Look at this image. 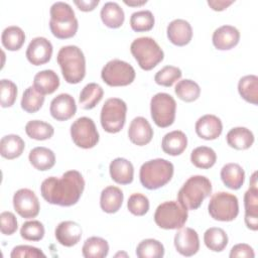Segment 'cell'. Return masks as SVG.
Returning a JSON list of instances; mask_svg holds the SVG:
<instances>
[{"mask_svg": "<svg viewBox=\"0 0 258 258\" xmlns=\"http://www.w3.org/2000/svg\"><path fill=\"white\" fill-rule=\"evenodd\" d=\"M85 180L78 170L66 171L60 177L49 176L40 185L42 198L51 205L71 207L77 204L84 191Z\"/></svg>", "mask_w": 258, "mask_h": 258, "instance_id": "obj_1", "label": "cell"}, {"mask_svg": "<svg viewBox=\"0 0 258 258\" xmlns=\"http://www.w3.org/2000/svg\"><path fill=\"white\" fill-rule=\"evenodd\" d=\"M61 74L69 84H78L86 75V58L84 52L77 45L62 46L56 56Z\"/></svg>", "mask_w": 258, "mask_h": 258, "instance_id": "obj_2", "label": "cell"}, {"mask_svg": "<svg viewBox=\"0 0 258 258\" xmlns=\"http://www.w3.org/2000/svg\"><path fill=\"white\" fill-rule=\"evenodd\" d=\"M49 28L51 33L59 39L73 37L78 30L79 23L70 4L61 1L54 2L50 7Z\"/></svg>", "mask_w": 258, "mask_h": 258, "instance_id": "obj_3", "label": "cell"}, {"mask_svg": "<svg viewBox=\"0 0 258 258\" xmlns=\"http://www.w3.org/2000/svg\"><path fill=\"white\" fill-rule=\"evenodd\" d=\"M212 192V183L204 175L190 176L177 194L178 203L186 210H197Z\"/></svg>", "mask_w": 258, "mask_h": 258, "instance_id": "obj_4", "label": "cell"}, {"mask_svg": "<svg viewBox=\"0 0 258 258\" xmlns=\"http://www.w3.org/2000/svg\"><path fill=\"white\" fill-rule=\"evenodd\" d=\"M173 170V164L170 161L163 158L151 159L140 167V182L147 189H157L171 179Z\"/></svg>", "mask_w": 258, "mask_h": 258, "instance_id": "obj_5", "label": "cell"}, {"mask_svg": "<svg viewBox=\"0 0 258 258\" xmlns=\"http://www.w3.org/2000/svg\"><path fill=\"white\" fill-rule=\"evenodd\" d=\"M130 50L139 67L144 71L152 70L164 57L163 50L158 43L148 36L134 39L130 45Z\"/></svg>", "mask_w": 258, "mask_h": 258, "instance_id": "obj_6", "label": "cell"}, {"mask_svg": "<svg viewBox=\"0 0 258 258\" xmlns=\"http://www.w3.org/2000/svg\"><path fill=\"white\" fill-rule=\"evenodd\" d=\"M187 210L175 201L161 203L155 210V224L165 230H174L183 227L187 220Z\"/></svg>", "mask_w": 258, "mask_h": 258, "instance_id": "obj_7", "label": "cell"}, {"mask_svg": "<svg viewBox=\"0 0 258 258\" xmlns=\"http://www.w3.org/2000/svg\"><path fill=\"white\" fill-rule=\"evenodd\" d=\"M127 105L119 98L108 99L101 110L100 120L103 129L108 133H118L126 121Z\"/></svg>", "mask_w": 258, "mask_h": 258, "instance_id": "obj_8", "label": "cell"}, {"mask_svg": "<svg viewBox=\"0 0 258 258\" xmlns=\"http://www.w3.org/2000/svg\"><path fill=\"white\" fill-rule=\"evenodd\" d=\"M208 211L210 216L221 222H230L237 218L239 214V203L236 196L226 192L219 191L212 196Z\"/></svg>", "mask_w": 258, "mask_h": 258, "instance_id": "obj_9", "label": "cell"}, {"mask_svg": "<svg viewBox=\"0 0 258 258\" xmlns=\"http://www.w3.org/2000/svg\"><path fill=\"white\" fill-rule=\"evenodd\" d=\"M176 111L175 100L167 93H157L150 101V113L154 123L166 128L174 122Z\"/></svg>", "mask_w": 258, "mask_h": 258, "instance_id": "obj_10", "label": "cell"}, {"mask_svg": "<svg viewBox=\"0 0 258 258\" xmlns=\"http://www.w3.org/2000/svg\"><path fill=\"white\" fill-rule=\"evenodd\" d=\"M101 78L104 83L111 87L128 86L135 79V70L130 63L115 58L103 67Z\"/></svg>", "mask_w": 258, "mask_h": 258, "instance_id": "obj_11", "label": "cell"}, {"mask_svg": "<svg viewBox=\"0 0 258 258\" xmlns=\"http://www.w3.org/2000/svg\"><path fill=\"white\" fill-rule=\"evenodd\" d=\"M71 136L74 143L84 149L93 148L99 141L96 125L89 117H80L74 121L71 125Z\"/></svg>", "mask_w": 258, "mask_h": 258, "instance_id": "obj_12", "label": "cell"}, {"mask_svg": "<svg viewBox=\"0 0 258 258\" xmlns=\"http://www.w3.org/2000/svg\"><path fill=\"white\" fill-rule=\"evenodd\" d=\"M13 207L16 213L24 218H35L40 210L38 198L29 188H20L13 196Z\"/></svg>", "mask_w": 258, "mask_h": 258, "instance_id": "obj_13", "label": "cell"}, {"mask_svg": "<svg viewBox=\"0 0 258 258\" xmlns=\"http://www.w3.org/2000/svg\"><path fill=\"white\" fill-rule=\"evenodd\" d=\"M257 172L255 171L250 180V186L244 195L245 224L252 231L258 230V188Z\"/></svg>", "mask_w": 258, "mask_h": 258, "instance_id": "obj_14", "label": "cell"}, {"mask_svg": "<svg viewBox=\"0 0 258 258\" xmlns=\"http://www.w3.org/2000/svg\"><path fill=\"white\" fill-rule=\"evenodd\" d=\"M26 57L33 66H41L48 62L52 55V44L45 37H34L26 49Z\"/></svg>", "mask_w": 258, "mask_h": 258, "instance_id": "obj_15", "label": "cell"}, {"mask_svg": "<svg viewBox=\"0 0 258 258\" xmlns=\"http://www.w3.org/2000/svg\"><path fill=\"white\" fill-rule=\"evenodd\" d=\"M174 247L182 256L189 257L198 253L200 249V239L197 231L191 228H179L174 235Z\"/></svg>", "mask_w": 258, "mask_h": 258, "instance_id": "obj_16", "label": "cell"}, {"mask_svg": "<svg viewBox=\"0 0 258 258\" xmlns=\"http://www.w3.org/2000/svg\"><path fill=\"white\" fill-rule=\"evenodd\" d=\"M49 112L52 118L57 121H67L77 112V105L74 97L70 94H59L50 102Z\"/></svg>", "mask_w": 258, "mask_h": 258, "instance_id": "obj_17", "label": "cell"}, {"mask_svg": "<svg viewBox=\"0 0 258 258\" xmlns=\"http://www.w3.org/2000/svg\"><path fill=\"white\" fill-rule=\"evenodd\" d=\"M128 137L133 144L143 146L151 141L153 129L144 117H135L129 125Z\"/></svg>", "mask_w": 258, "mask_h": 258, "instance_id": "obj_18", "label": "cell"}, {"mask_svg": "<svg viewBox=\"0 0 258 258\" xmlns=\"http://www.w3.org/2000/svg\"><path fill=\"white\" fill-rule=\"evenodd\" d=\"M195 129L198 136L202 139L214 140L221 135L223 131V124L219 117L207 114L198 119Z\"/></svg>", "mask_w": 258, "mask_h": 258, "instance_id": "obj_19", "label": "cell"}, {"mask_svg": "<svg viewBox=\"0 0 258 258\" xmlns=\"http://www.w3.org/2000/svg\"><path fill=\"white\" fill-rule=\"evenodd\" d=\"M167 37L171 43L177 46H183L191 40L192 28L184 19H174L167 25Z\"/></svg>", "mask_w": 258, "mask_h": 258, "instance_id": "obj_20", "label": "cell"}, {"mask_svg": "<svg viewBox=\"0 0 258 258\" xmlns=\"http://www.w3.org/2000/svg\"><path fill=\"white\" fill-rule=\"evenodd\" d=\"M213 44L219 50H229L240 40L239 30L232 25H222L213 33Z\"/></svg>", "mask_w": 258, "mask_h": 258, "instance_id": "obj_21", "label": "cell"}, {"mask_svg": "<svg viewBox=\"0 0 258 258\" xmlns=\"http://www.w3.org/2000/svg\"><path fill=\"white\" fill-rule=\"evenodd\" d=\"M54 235L59 244L66 247H72L81 240L82 228L74 221H63L56 226Z\"/></svg>", "mask_w": 258, "mask_h": 258, "instance_id": "obj_22", "label": "cell"}, {"mask_svg": "<svg viewBox=\"0 0 258 258\" xmlns=\"http://www.w3.org/2000/svg\"><path fill=\"white\" fill-rule=\"evenodd\" d=\"M111 178L119 184H129L133 181L134 167L126 158L117 157L113 159L109 165Z\"/></svg>", "mask_w": 258, "mask_h": 258, "instance_id": "obj_23", "label": "cell"}, {"mask_svg": "<svg viewBox=\"0 0 258 258\" xmlns=\"http://www.w3.org/2000/svg\"><path fill=\"white\" fill-rule=\"evenodd\" d=\"M187 146V137L180 130H173L166 133L161 141V148L164 153L176 156L181 154Z\"/></svg>", "mask_w": 258, "mask_h": 258, "instance_id": "obj_24", "label": "cell"}, {"mask_svg": "<svg viewBox=\"0 0 258 258\" xmlns=\"http://www.w3.org/2000/svg\"><path fill=\"white\" fill-rule=\"evenodd\" d=\"M124 200L123 191L114 185L105 187L100 197L101 209L108 214H114L119 211Z\"/></svg>", "mask_w": 258, "mask_h": 258, "instance_id": "obj_25", "label": "cell"}, {"mask_svg": "<svg viewBox=\"0 0 258 258\" xmlns=\"http://www.w3.org/2000/svg\"><path fill=\"white\" fill-rule=\"evenodd\" d=\"M226 140L230 147L237 150H245L252 146L254 135L252 131L246 127H235L227 133Z\"/></svg>", "mask_w": 258, "mask_h": 258, "instance_id": "obj_26", "label": "cell"}, {"mask_svg": "<svg viewBox=\"0 0 258 258\" xmlns=\"http://www.w3.org/2000/svg\"><path fill=\"white\" fill-rule=\"evenodd\" d=\"M221 179L231 189H239L245 180V171L238 163H227L221 169Z\"/></svg>", "mask_w": 258, "mask_h": 258, "instance_id": "obj_27", "label": "cell"}, {"mask_svg": "<svg viewBox=\"0 0 258 258\" xmlns=\"http://www.w3.org/2000/svg\"><path fill=\"white\" fill-rule=\"evenodd\" d=\"M28 159L32 166L40 171L50 169L55 163V155L53 151L43 146H38L31 149Z\"/></svg>", "mask_w": 258, "mask_h": 258, "instance_id": "obj_28", "label": "cell"}, {"mask_svg": "<svg viewBox=\"0 0 258 258\" xmlns=\"http://www.w3.org/2000/svg\"><path fill=\"white\" fill-rule=\"evenodd\" d=\"M25 147L23 139L16 134H8L1 138L0 154L6 159H14L19 157Z\"/></svg>", "mask_w": 258, "mask_h": 258, "instance_id": "obj_29", "label": "cell"}, {"mask_svg": "<svg viewBox=\"0 0 258 258\" xmlns=\"http://www.w3.org/2000/svg\"><path fill=\"white\" fill-rule=\"evenodd\" d=\"M33 86L41 94L49 95L59 87V78L54 71L43 70L34 76Z\"/></svg>", "mask_w": 258, "mask_h": 258, "instance_id": "obj_30", "label": "cell"}, {"mask_svg": "<svg viewBox=\"0 0 258 258\" xmlns=\"http://www.w3.org/2000/svg\"><path fill=\"white\" fill-rule=\"evenodd\" d=\"M103 23L110 28H118L124 23L125 15L121 6L116 2H106L100 12Z\"/></svg>", "mask_w": 258, "mask_h": 258, "instance_id": "obj_31", "label": "cell"}, {"mask_svg": "<svg viewBox=\"0 0 258 258\" xmlns=\"http://www.w3.org/2000/svg\"><path fill=\"white\" fill-rule=\"evenodd\" d=\"M104 95V91L99 84L89 83L81 91L79 102L83 109L91 110L99 104Z\"/></svg>", "mask_w": 258, "mask_h": 258, "instance_id": "obj_32", "label": "cell"}, {"mask_svg": "<svg viewBox=\"0 0 258 258\" xmlns=\"http://www.w3.org/2000/svg\"><path fill=\"white\" fill-rule=\"evenodd\" d=\"M109 253L108 242L101 237L88 238L82 248V254L85 258H104Z\"/></svg>", "mask_w": 258, "mask_h": 258, "instance_id": "obj_33", "label": "cell"}, {"mask_svg": "<svg viewBox=\"0 0 258 258\" xmlns=\"http://www.w3.org/2000/svg\"><path fill=\"white\" fill-rule=\"evenodd\" d=\"M238 91L240 96L253 105L258 104V77L248 75L242 77L238 83Z\"/></svg>", "mask_w": 258, "mask_h": 258, "instance_id": "obj_34", "label": "cell"}, {"mask_svg": "<svg viewBox=\"0 0 258 258\" xmlns=\"http://www.w3.org/2000/svg\"><path fill=\"white\" fill-rule=\"evenodd\" d=\"M1 41L3 46L8 50H18L25 41V33L19 26L11 25L3 30Z\"/></svg>", "mask_w": 258, "mask_h": 258, "instance_id": "obj_35", "label": "cell"}, {"mask_svg": "<svg viewBox=\"0 0 258 258\" xmlns=\"http://www.w3.org/2000/svg\"><path fill=\"white\" fill-rule=\"evenodd\" d=\"M204 242L210 250L214 252H221L228 245V235L223 229L212 227L206 230L204 234Z\"/></svg>", "mask_w": 258, "mask_h": 258, "instance_id": "obj_36", "label": "cell"}, {"mask_svg": "<svg viewBox=\"0 0 258 258\" xmlns=\"http://www.w3.org/2000/svg\"><path fill=\"white\" fill-rule=\"evenodd\" d=\"M216 152L208 146H199L190 153V161L198 168L208 169L216 163Z\"/></svg>", "mask_w": 258, "mask_h": 258, "instance_id": "obj_37", "label": "cell"}, {"mask_svg": "<svg viewBox=\"0 0 258 258\" xmlns=\"http://www.w3.org/2000/svg\"><path fill=\"white\" fill-rule=\"evenodd\" d=\"M44 103V95L37 91L34 86L28 87L21 98V108L27 113L37 112Z\"/></svg>", "mask_w": 258, "mask_h": 258, "instance_id": "obj_38", "label": "cell"}, {"mask_svg": "<svg viewBox=\"0 0 258 258\" xmlns=\"http://www.w3.org/2000/svg\"><path fill=\"white\" fill-rule=\"evenodd\" d=\"M25 132L28 137L35 140H46L52 137L54 133L53 127L44 121L31 120L25 125Z\"/></svg>", "mask_w": 258, "mask_h": 258, "instance_id": "obj_39", "label": "cell"}, {"mask_svg": "<svg viewBox=\"0 0 258 258\" xmlns=\"http://www.w3.org/2000/svg\"><path fill=\"white\" fill-rule=\"evenodd\" d=\"M175 95L184 102H194L201 95V88L192 80L184 79L179 81L174 88Z\"/></svg>", "mask_w": 258, "mask_h": 258, "instance_id": "obj_40", "label": "cell"}, {"mask_svg": "<svg viewBox=\"0 0 258 258\" xmlns=\"http://www.w3.org/2000/svg\"><path fill=\"white\" fill-rule=\"evenodd\" d=\"M136 255L139 258H161L164 255V247L158 240L145 239L138 244Z\"/></svg>", "mask_w": 258, "mask_h": 258, "instance_id": "obj_41", "label": "cell"}, {"mask_svg": "<svg viewBox=\"0 0 258 258\" xmlns=\"http://www.w3.org/2000/svg\"><path fill=\"white\" fill-rule=\"evenodd\" d=\"M131 28L136 32L148 31L154 26V16L149 10H140L131 14Z\"/></svg>", "mask_w": 258, "mask_h": 258, "instance_id": "obj_42", "label": "cell"}, {"mask_svg": "<svg viewBox=\"0 0 258 258\" xmlns=\"http://www.w3.org/2000/svg\"><path fill=\"white\" fill-rule=\"evenodd\" d=\"M181 75L182 73L179 68L173 66H165L155 74L154 81L157 85L163 87H171L181 78Z\"/></svg>", "mask_w": 258, "mask_h": 258, "instance_id": "obj_43", "label": "cell"}, {"mask_svg": "<svg viewBox=\"0 0 258 258\" xmlns=\"http://www.w3.org/2000/svg\"><path fill=\"white\" fill-rule=\"evenodd\" d=\"M20 236L27 241H40L44 236V227L39 221H27L21 226Z\"/></svg>", "mask_w": 258, "mask_h": 258, "instance_id": "obj_44", "label": "cell"}, {"mask_svg": "<svg viewBox=\"0 0 258 258\" xmlns=\"http://www.w3.org/2000/svg\"><path fill=\"white\" fill-rule=\"evenodd\" d=\"M129 212L135 216H144L149 210L148 198L142 194H132L127 202Z\"/></svg>", "mask_w": 258, "mask_h": 258, "instance_id": "obj_45", "label": "cell"}, {"mask_svg": "<svg viewBox=\"0 0 258 258\" xmlns=\"http://www.w3.org/2000/svg\"><path fill=\"white\" fill-rule=\"evenodd\" d=\"M0 96H1V106L3 108L11 107L17 97V87L16 85L6 79H2L0 82Z\"/></svg>", "mask_w": 258, "mask_h": 258, "instance_id": "obj_46", "label": "cell"}, {"mask_svg": "<svg viewBox=\"0 0 258 258\" xmlns=\"http://www.w3.org/2000/svg\"><path fill=\"white\" fill-rule=\"evenodd\" d=\"M11 258H38L45 257V254L38 248L28 245H18L14 247L10 254Z\"/></svg>", "mask_w": 258, "mask_h": 258, "instance_id": "obj_47", "label": "cell"}, {"mask_svg": "<svg viewBox=\"0 0 258 258\" xmlns=\"http://www.w3.org/2000/svg\"><path fill=\"white\" fill-rule=\"evenodd\" d=\"M1 222V233L4 235H12L17 230V220L13 213L11 212H2L0 214Z\"/></svg>", "mask_w": 258, "mask_h": 258, "instance_id": "obj_48", "label": "cell"}, {"mask_svg": "<svg viewBox=\"0 0 258 258\" xmlns=\"http://www.w3.org/2000/svg\"><path fill=\"white\" fill-rule=\"evenodd\" d=\"M231 258H236V257H242V258H254L255 253L253 248L245 243H240L232 247L230 251Z\"/></svg>", "mask_w": 258, "mask_h": 258, "instance_id": "obj_49", "label": "cell"}, {"mask_svg": "<svg viewBox=\"0 0 258 258\" xmlns=\"http://www.w3.org/2000/svg\"><path fill=\"white\" fill-rule=\"evenodd\" d=\"M99 0H75L74 3L82 11H92L99 4Z\"/></svg>", "mask_w": 258, "mask_h": 258, "instance_id": "obj_50", "label": "cell"}, {"mask_svg": "<svg viewBox=\"0 0 258 258\" xmlns=\"http://www.w3.org/2000/svg\"><path fill=\"white\" fill-rule=\"evenodd\" d=\"M234 1H225V0H209L208 5L215 11L225 10L228 6L233 4Z\"/></svg>", "mask_w": 258, "mask_h": 258, "instance_id": "obj_51", "label": "cell"}, {"mask_svg": "<svg viewBox=\"0 0 258 258\" xmlns=\"http://www.w3.org/2000/svg\"><path fill=\"white\" fill-rule=\"evenodd\" d=\"M146 2H147L146 0H143V1H127V0H124V3L129 5V6H140V5L145 4Z\"/></svg>", "mask_w": 258, "mask_h": 258, "instance_id": "obj_52", "label": "cell"}]
</instances>
